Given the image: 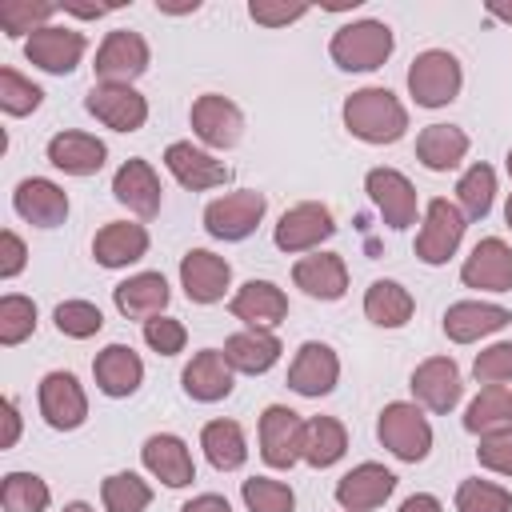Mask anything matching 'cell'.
Returning a JSON list of instances; mask_svg holds the SVG:
<instances>
[{"instance_id":"5b68a950","label":"cell","mask_w":512,"mask_h":512,"mask_svg":"<svg viewBox=\"0 0 512 512\" xmlns=\"http://www.w3.org/2000/svg\"><path fill=\"white\" fill-rule=\"evenodd\" d=\"M260 456L272 468H292L296 460H304V420L300 412L284 408V404H268L260 416Z\"/></svg>"},{"instance_id":"6125c7cd","label":"cell","mask_w":512,"mask_h":512,"mask_svg":"<svg viewBox=\"0 0 512 512\" xmlns=\"http://www.w3.org/2000/svg\"><path fill=\"white\" fill-rule=\"evenodd\" d=\"M508 176H512V148H508Z\"/></svg>"},{"instance_id":"30bf717a","label":"cell","mask_w":512,"mask_h":512,"mask_svg":"<svg viewBox=\"0 0 512 512\" xmlns=\"http://www.w3.org/2000/svg\"><path fill=\"white\" fill-rule=\"evenodd\" d=\"M40 412L44 420L56 428V432H72L84 424L88 416V400H84V388L72 372H48L40 380Z\"/></svg>"},{"instance_id":"8992f818","label":"cell","mask_w":512,"mask_h":512,"mask_svg":"<svg viewBox=\"0 0 512 512\" xmlns=\"http://www.w3.org/2000/svg\"><path fill=\"white\" fill-rule=\"evenodd\" d=\"M96 76L100 84H132L144 68H148V44L140 32L116 28L104 36V44L96 48Z\"/></svg>"},{"instance_id":"680465c9","label":"cell","mask_w":512,"mask_h":512,"mask_svg":"<svg viewBox=\"0 0 512 512\" xmlns=\"http://www.w3.org/2000/svg\"><path fill=\"white\" fill-rule=\"evenodd\" d=\"M160 12H196V4H160Z\"/></svg>"},{"instance_id":"ba28073f","label":"cell","mask_w":512,"mask_h":512,"mask_svg":"<svg viewBox=\"0 0 512 512\" xmlns=\"http://www.w3.org/2000/svg\"><path fill=\"white\" fill-rule=\"evenodd\" d=\"M260 216H264V196L252 188H240L204 208V228L216 240H244L260 224Z\"/></svg>"},{"instance_id":"db71d44e","label":"cell","mask_w":512,"mask_h":512,"mask_svg":"<svg viewBox=\"0 0 512 512\" xmlns=\"http://www.w3.org/2000/svg\"><path fill=\"white\" fill-rule=\"evenodd\" d=\"M180 512H232V508H228V500H224V496H216V492H204V496L188 500Z\"/></svg>"},{"instance_id":"816d5d0a","label":"cell","mask_w":512,"mask_h":512,"mask_svg":"<svg viewBox=\"0 0 512 512\" xmlns=\"http://www.w3.org/2000/svg\"><path fill=\"white\" fill-rule=\"evenodd\" d=\"M24 260H28L24 240H20L16 232H0V276H4V280L16 276V272L24 268Z\"/></svg>"},{"instance_id":"f546056e","label":"cell","mask_w":512,"mask_h":512,"mask_svg":"<svg viewBox=\"0 0 512 512\" xmlns=\"http://www.w3.org/2000/svg\"><path fill=\"white\" fill-rule=\"evenodd\" d=\"M92 372H96V388L104 396H132L144 380V364L128 344H108L92 360Z\"/></svg>"},{"instance_id":"bcb514c9","label":"cell","mask_w":512,"mask_h":512,"mask_svg":"<svg viewBox=\"0 0 512 512\" xmlns=\"http://www.w3.org/2000/svg\"><path fill=\"white\" fill-rule=\"evenodd\" d=\"M56 328H60L64 336H72V340H84V336H96V332L104 328V316H100V308L88 304V300H64V304L56 308Z\"/></svg>"},{"instance_id":"74e56055","label":"cell","mask_w":512,"mask_h":512,"mask_svg":"<svg viewBox=\"0 0 512 512\" xmlns=\"http://www.w3.org/2000/svg\"><path fill=\"white\" fill-rule=\"evenodd\" d=\"M52 500L48 484L32 472H8L4 484H0V504L4 512H44Z\"/></svg>"},{"instance_id":"60d3db41","label":"cell","mask_w":512,"mask_h":512,"mask_svg":"<svg viewBox=\"0 0 512 512\" xmlns=\"http://www.w3.org/2000/svg\"><path fill=\"white\" fill-rule=\"evenodd\" d=\"M52 12H56V4H48V0H4L0 4V28H4V36L40 32V28H48Z\"/></svg>"},{"instance_id":"7c38bea8","label":"cell","mask_w":512,"mask_h":512,"mask_svg":"<svg viewBox=\"0 0 512 512\" xmlns=\"http://www.w3.org/2000/svg\"><path fill=\"white\" fill-rule=\"evenodd\" d=\"M332 232H336L332 212L324 204H312L308 200V204H296V208H288L280 216V224H276V248L280 252H308L320 240H328Z\"/></svg>"},{"instance_id":"f907efd6","label":"cell","mask_w":512,"mask_h":512,"mask_svg":"<svg viewBox=\"0 0 512 512\" xmlns=\"http://www.w3.org/2000/svg\"><path fill=\"white\" fill-rule=\"evenodd\" d=\"M308 12V4H268V0H252L248 4V16L256 24H268V28H280V24H292Z\"/></svg>"},{"instance_id":"ee69618b","label":"cell","mask_w":512,"mask_h":512,"mask_svg":"<svg viewBox=\"0 0 512 512\" xmlns=\"http://www.w3.org/2000/svg\"><path fill=\"white\" fill-rule=\"evenodd\" d=\"M36 332V304L28 296H4L0 300V344H20Z\"/></svg>"},{"instance_id":"2e32d148","label":"cell","mask_w":512,"mask_h":512,"mask_svg":"<svg viewBox=\"0 0 512 512\" xmlns=\"http://www.w3.org/2000/svg\"><path fill=\"white\" fill-rule=\"evenodd\" d=\"M396 488V476L384 464H356L348 476H340L336 484V504L344 512H368L380 508Z\"/></svg>"},{"instance_id":"9c48e42d","label":"cell","mask_w":512,"mask_h":512,"mask_svg":"<svg viewBox=\"0 0 512 512\" xmlns=\"http://www.w3.org/2000/svg\"><path fill=\"white\" fill-rule=\"evenodd\" d=\"M464 240V216L448 200H432L424 212V224L416 232V256L424 264H444Z\"/></svg>"},{"instance_id":"6f0895ef","label":"cell","mask_w":512,"mask_h":512,"mask_svg":"<svg viewBox=\"0 0 512 512\" xmlns=\"http://www.w3.org/2000/svg\"><path fill=\"white\" fill-rule=\"evenodd\" d=\"M488 12H492L496 20H508V24H512V4H488Z\"/></svg>"},{"instance_id":"3957f363","label":"cell","mask_w":512,"mask_h":512,"mask_svg":"<svg viewBox=\"0 0 512 512\" xmlns=\"http://www.w3.org/2000/svg\"><path fill=\"white\" fill-rule=\"evenodd\" d=\"M460 80H464L460 76V60L452 52H444V48L420 52L412 60V68H408V92H412V100L420 108H444V104H452L456 92H460Z\"/></svg>"},{"instance_id":"7a4b0ae2","label":"cell","mask_w":512,"mask_h":512,"mask_svg":"<svg viewBox=\"0 0 512 512\" xmlns=\"http://www.w3.org/2000/svg\"><path fill=\"white\" fill-rule=\"evenodd\" d=\"M392 28L380 24V20H356V24H344L336 36H332V60L344 68V72H372L380 68L388 56H392Z\"/></svg>"},{"instance_id":"4fadbf2b","label":"cell","mask_w":512,"mask_h":512,"mask_svg":"<svg viewBox=\"0 0 512 512\" xmlns=\"http://www.w3.org/2000/svg\"><path fill=\"white\" fill-rule=\"evenodd\" d=\"M232 280V268L224 256L208 252V248H192L184 260H180V284L188 292L192 304H216L224 300V288Z\"/></svg>"},{"instance_id":"d590c367","label":"cell","mask_w":512,"mask_h":512,"mask_svg":"<svg viewBox=\"0 0 512 512\" xmlns=\"http://www.w3.org/2000/svg\"><path fill=\"white\" fill-rule=\"evenodd\" d=\"M464 428H468V432H480V436L512 428V388H504V384H488V388L468 404V412H464Z\"/></svg>"},{"instance_id":"c3c4849f","label":"cell","mask_w":512,"mask_h":512,"mask_svg":"<svg viewBox=\"0 0 512 512\" xmlns=\"http://www.w3.org/2000/svg\"><path fill=\"white\" fill-rule=\"evenodd\" d=\"M472 372H476L480 384H508V380H512V344H492V348H484V352L476 356Z\"/></svg>"},{"instance_id":"f6af8a7d","label":"cell","mask_w":512,"mask_h":512,"mask_svg":"<svg viewBox=\"0 0 512 512\" xmlns=\"http://www.w3.org/2000/svg\"><path fill=\"white\" fill-rule=\"evenodd\" d=\"M40 100H44V92L32 80H24L16 68H0V108L8 116H28L40 108Z\"/></svg>"},{"instance_id":"484cf974","label":"cell","mask_w":512,"mask_h":512,"mask_svg":"<svg viewBox=\"0 0 512 512\" xmlns=\"http://www.w3.org/2000/svg\"><path fill=\"white\" fill-rule=\"evenodd\" d=\"M112 300L128 320H152L168 308V280L160 272H136L124 284H116Z\"/></svg>"},{"instance_id":"52a82bcc","label":"cell","mask_w":512,"mask_h":512,"mask_svg":"<svg viewBox=\"0 0 512 512\" xmlns=\"http://www.w3.org/2000/svg\"><path fill=\"white\" fill-rule=\"evenodd\" d=\"M84 108L116 132H136L148 120V100L132 84H92V92L84 96Z\"/></svg>"},{"instance_id":"d4e9b609","label":"cell","mask_w":512,"mask_h":512,"mask_svg":"<svg viewBox=\"0 0 512 512\" xmlns=\"http://www.w3.org/2000/svg\"><path fill=\"white\" fill-rule=\"evenodd\" d=\"M112 192L120 204H128V212H136L144 220L160 212V180L148 160H124L120 172L112 176Z\"/></svg>"},{"instance_id":"4316f807","label":"cell","mask_w":512,"mask_h":512,"mask_svg":"<svg viewBox=\"0 0 512 512\" xmlns=\"http://www.w3.org/2000/svg\"><path fill=\"white\" fill-rule=\"evenodd\" d=\"M180 380H184V392L192 400L212 404V400H224L232 392V364L224 360L220 348H204V352H196L188 360V368H184Z\"/></svg>"},{"instance_id":"9f6ffc18","label":"cell","mask_w":512,"mask_h":512,"mask_svg":"<svg viewBox=\"0 0 512 512\" xmlns=\"http://www.w3.org/2000/svg\"><path fill=\"white\" fill-rule=\"evenodd\" d=\"M116 4H64V12H72V16H84V20H96V16H104V12H112Z\"/></svg>"},{"instance_id":"94428289","label":"cell","mask_w":512,"mask_h":512,"mask_svg":"<svg viewBox=\"0 0 512 512\" xmlns=\"http://www.w3.org/2000/svg\"><path fill=\"white\" fill-rule=\"evenodd\" d=\"M504 216H508V224H512V196H508V208H504Z\"/></svg>"},{"instance_id":"6da1fadb","label":"cell","mask_w":512,"mask_h":512,"mask_svg":"<svg viewBox=\"0 0 512 512\" xmlns=\"http://www.w3.org/2000/svg\"><path fill=\"white\" fill-rule=\"evenodd\" d=\"M344 128L364 144H392L408 128V112L388 88H360L344 100Z\"/></svg>"},{"instance_id":"1f68e13d","label":"cell","mask_w":512,"mask_h":512,"mask_svg":"<svg viewBox=\"0 0 512 512\" xmlns=\"http://www.w3.org/2000/svg\"><path fill=\"white\" fill-rule=\"evenodd\" d=\"M224 360L236 368V372H268L276 360H280V340L268 332V328H248V332H236L224 340Z\"/></svg>"},{"instance_id":"d6986e66","label":"cell","mask_w":512,"mask_h":512,"mask_svg":"<svg viewBox=\"0 0 512 512\" xmlns=\"http://www.w3.org/2000/svg\"><path fill=\"white\" fill-rule=\"evenodd\" d=\"M412 392H416V400H420L424 408L448 412V408L460 404V392H464L460 368H456L448 356H432V360H424V364L412 372Z\"/></svg>"},{"instance_id":"11a10c76","label":"cell","mask_w":512,"mask_h":512,"mask_svg":"<svg viewBox=\"0 0 512 512\" xmlns=\"http://www.w3.org/2000/svg\"><path fill=\"white\" fill-rule=\"evenodd\" d=\"M400 512H444V508H440V500H436V496L416 492V496H408V500L400 504Z\"/></svg>"},{"instance_id":"f1b7e54d","label":"cell","mask_w":512,"mask_h":512,"mask_svg":"<svg viewBox=\"0 0 512 512\" xmlns=\"http://www.w3.org/2000/svg\"><path fill=\"white\" fill-rule=\"evenodd\" d=\"M144 252H148V232H144V224H128V220L104 224L96 232V240H92V256L104 268H128Z\"/></svg>"},{"instance_id":"f5cc1de1","label":"cell","mask_w":512,"mask_h":512,"mask_svg":"<svg viewBox=\"0 0 512 512\" xmlns=\"http://www.w3.org/2000/svg\"><path fill=\"white\" fill-rule=\"evenodd\" d=\"M16 436H20V408H16L12 396H4V440H0V448H12Z\"/></svg>"},{"instance_id":"cb8c5ba5","label":"cell","mask_w":512,"mask_h":512,"mask_svg":"<svg viewBox=\"0 0 512 512\" xmlns=\"http://www.w3.org/2000/svg\"><path fill=\"white\" fill-rule=\"evenodd\" d=\"M232 316L244 320L248 328H272L288 316V296L272 284V280H248L236 296H232Z\"/></svg>"},{"instance_id":"681fc988","label":"cell","mask_w":512,"mask_h":512,"mask_svg":"<svg viewBox=\"0 0 512 512\" xmlns=\"http://www.w3.org/2000/svg\"><path fill=\"white\" fill-rule=\"evenodd\" d=\"M476 460H480L484 468L500 472V476H512V428L488 432V436L480 440V448H476Z\"/></svg>"},{"instance_id":"8fae6325","label":"cell","mask_w":512,"mask_h":512,"mask_svg":"<svg viewBox=\"0 0 512 512\" xmlns=\"http://www.w3.org/2000/svg\"><path fill=\"white\" fill-rule=\"evenodd\" d=\"M364 188H368V196L380 208V216H384L388 228H408L416 220V188L408 184L404 172H396V168H372L364 176Z\"/></svg>"},{"instance_id":"4dcf8cb0","label":"cell","mask_w":512,"mask_h":512,"mask_svg":"<svg viewBox=\"0 0 512 512\" xmlns=\"http://www.w3.org/2000/svg\"><path fill=\"white\" fill-rule=\"evenodd\" d=\"M296 288H304L316 300H340L348 292V268L336 252H320V256H304L292 268Z\"/></svg>"},{"instance_id":"ab89813d","label":"cell","mask_w":512,"mask_h":512,"mask_svg":"<svg viewBox=\"0 0 512 512\" xmlns=\"http://www.w3.org/2000/svg\"><path fill=\"white\" fill-rule=\"evenodd\" d=\"M492 196H496V172H492L488 164H472V168L460 176V184H456V200H460V208H464L472 220H484V216H488Z\"/></svg>"},{"instance_id":"ffe728a7","label":"cell","mask_w":512,"mask_h":512,"mask_svg":"<svg viewBox=\"0 0 512 512\" xmlns=\"http://www.w3.org/2000/svg\"><path fill=\"white\" fill-rule=\"evenodd\" d=\"M12 208H16L28 224H36V228H56V224H64V216H68V196H64V188H56L52 180L32 176V180H20V184H16Z\"/></svg>"},{"instance_id":"83f0119b","label":"cell","mask_w":512,"mask_h":512,"mask_svg":"<svg viewBox=\"0 0 512 512\" xmlns=\"http://www.w3.org/2000/svg\"><path fill=\"white\" fill-rule=\"evenodd\" d=\"M104 156H108L104 140H96L88 132H56L48 140V160L60 172H68V176H92V172H100L104 168Z\"/></svg>"},{"instance_id":"7402d4cb","label":"cell","mask_w":512,"mask_h":512,"mask_svg":"<svg viewBox=\"0 0 512 512\" xmlns=\"http://www.w3.org/2000/svg\"><path fill=\"white\" fill-rule=\"evenodd\" d=\"M140 456H144V468H148L156 480H164L168 488H184V484H192V476H196L184 440L172 436V432H156V436H148L144 448H140Z\"/></svg>"},{"instance_id":"5bb4252c","label":"cell","mask_w":512,"mask_h":512,"mask_svg":"<svg viewBox=\"0 0 512 512\" xmlns=\"http://www.w3.org/2000/svg\"><path fill=\"white\" fill-rule=\"evenodd\" d=\"M336 380H340L336 352L328 344H320V340L300 344V352H296V360L288 368V388L300 392V396H324V392L336 388Z\"/></svg>"},{"instance_id":"ac0fdd59","label":"cell","mask_w":512,"mask_h":512,"mask_svg":"<svg viewBox=\"0 0 512 512\" xmlns=\"http://www.w3.org/2000/svg\"><path fill=\"white\" fill-rule=\"evenodd\" d=\"M24 56H28L36 68L60 76V72H72V68L80 64V56H84V36L72 32V28H56V24H48V28H40V32L28 36Z\"/></svg>"},{"instance_id":"277c9868","label":"cell","mask_w":512,"mask_h":512,"mask_svg":"<svg viewBox=\"0 0 512 512\" xmlns=\"http://www.w3.org/2000/svg\"><path fill=\"white\" fill-rule=\"evenodd\" d=\"M376 436H380V444H384L396 460H408V464L424 460L428 448H432V428H428L424 412H420L416 404H404V400H396V404H388V408L380 412Z\"/></svg>"},{"instance_id":"7bdbcfd3","label":"cell","mask_w":512,"mask_h":512,"mask_svg":"<svg viewBox=\"0 0 512 512\" xmlns=\"http://www.w3.org/2000/svg\"><path fill=\"white\" fill-rule=\"evenodd\" d=\"M456 512H512V492L488 480H464L456 488Z\"/></svg>"},{"instance_id":"603a6c76","label":"cell","mask_w":512,"mask_h":512,"mask_svg":"<svg viewBox=\"0 0 512 512\" xmlns=\"http://www.w3.org/2000/svg\"><path fill=\"white\" fill-rule=\"evenodd\" d=\"M164 164H168V172H172L184 188H192V192H204V188H216V184L228 180V168H224L216 156H208L204 148H192L188 140L168 144Z\"/></svg>"},{"instance_id":"7dc6e473","label":"cell","mask_w":512,"mask_h":512,"mask_svg":"<svg viewBox=\"0 0 512 512\" xmlns=\"http://www.w3.org/2000/svg\"><path fill=\"white\" fill-rule=\"evenodd\" d=\"M144 340H148L152 352H160V356H176V352L184 348L188 332H184V324L172 320V316H152V320H144Z\"/></svg>"},{"instance_id":"44dd1931","label":"cell","mask_w":512,"mask_h":512,"mask_svg":"<svg viewBox=\"0 0 512 512\" xmlns=\"http://www.w3.org/2000/svg\"><path fill=\"white\" fill-rule=\"evenodd\" d=\"M504 324H512V312L500 304H480V300H460L444 312V336L456 344H472L488 332H500Z\"/></svg>"},{"instance_id":"e575fe53","label":"cell","mask_w":512,"mask_h":512,"mask_svg":"<svg viewBox=\"0 0 512 512\" xmlns=\"http://www.w3.org/2000/svg\"><path fill=\"white\" fill-rule=\"evenodd\" d=\"M348 448V432L336 416H312L304 424V460L312 468H332Z\"/></svg>"},{"instance_id":"836d02e7","label":"cell","mask_w":512,"mask_h":512,"mask_svg":"<svg viewBox=\"0 0 512 512\" xmlns=\"http://www.w3.org/2000/svg\"><path fill=\"white\" fill-rule=\"evenodd\" d=\"M200 448H204L208 464L220 468V472L240 468L244 456H248V444H244V432H240L236 420H212V424H204V432H200Z\"/></svg>"},{"instance_id":"b9f144b4","label":"cell","mask_w":512,"mask_h":512,"mask_svg":"<svg viewBox=\"0 0 512 512\" xmlns=\"http://www.w3.org/2000/svg\"><path fill=\"white\" fill-rule=\"evenodd\" d=\"M240 496H244L248 512H292V508H296L292 488L280 484V480H268V476H252V480H244Z\"/></svg>"},{"instance_id":"9a60e30c","label":"cell","mask_w":512,"mask_h":512,"mask_svg":"<svg viewBox=\"0 0 512 512\" xmlns=\"http://www.w3.org/2000/svg\"><path fill=\"white\" fill-rule=\"evenodd\" d=\"M240 128H244V116H240V108H236L228 96L204 92V96L192 104V132H196L208 148H232V144L240 140Z\"/></svg>"},{"instance_id":"8d00e7d4","label":"cell","mask_w":512,"mask_h":512,"mask_svg":"<svg viewBox=\"0 0 512 512\" xmlns=\"http://www.w3.org/2000/svg\"><path fill=\"white\" fill-rule=\"evenodd\" d=\"M364 316H368L372 324H380V328H400V324H408V316H412V296H408V288L396 284V280H376V284L364 292Z\"/></svg>"},{"instance_id":"d6a6232c","label":"cell","mask_w":512,"mask_h":512,"mask_svg":"<svg viewBox=\"0 0 512 512\" xmlns=\"http://www.w3.org/2000/svg\"><path fill=\"white\" fill-rule=\"evenodd\" d=\"M468 152V136L456 128V124H428L420 136H416V156L424 168L432 172H448L464 160Z\"/></svg>"},{"instance_id":"e0dca14e","label":"cell","mask_w":512,"mask_h":512,"mask_svg":"<svg viewBox=\"0 0 512 512\" xmlns=\"http://www.w3.org/2000/svg\"><path fill=\"white\" fill-rule=\"evenodd\" d=\"M460 280L468 288H484V292H508L512 288V248L496 236L480 240L472 248V256L460 268Z\"/></svg>"},{"instance_id":"f35d334b","label":"cell","mask_w":512,"mask_h":512,"mask_svg":"<svg viewBox=\"0 0 512 512\" xmlns=\"http://www.w3.org/2000/svg\"><path fill=\"white\" fill-rule=\"evenodd\" d=\"M100 496H104V508L108 512H144L152 504V488L136 472H112L100 484Z\"/></svg>"},{"instance_id":"91938a15","label":"cell","mask_w":512,"mask_h":512,"mask_svg":"<svg viewBox=\"0 0 512 512\" xmlns=\"http://www.w3.org/2000/svg\"><path fill=\"white\" fill-rule=\"evenodd\" d=\"M64 512H92V508H88V504H84V500H76V504H68V508H64Z\"/></svg>"}]
</instances>
